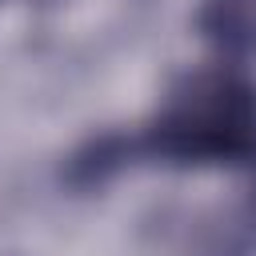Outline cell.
I'll return each mask as SVG.
<instances>
[{
    "label": "cell",
    "instance_id": "1",
    "mask_svg": "<svg viewBox=\"0 0 256 256\" xmlns=\"http://www.w3.org/2000/svg\"><path fill=\"white\" fill-rule=\"evenodd\" d=\"M132 148L164 164H252L256 88L236 72H196L172 88L168 104Z\"/></svg>",
    "mask_w": 256,
    "mask_h": 256
},
{
    "label": "cell",
    "instance_id": "2",
    "mask_svg": "<svg viewBox=\"0 0 256 256\" xmlns=\"http://www.w3.org/2000/svg\"><path fill=\"white\" fill-rule=\"evenodd\" d=\"M200 28L228 52L256 48V0H208L200 12Z\"/></svg>",
    "mask_w": 256,
    "mask_h": 256
},
{
    "label": "cell",
    "instance_id": "3",
    "mask_svg": "<svg viewBox=\"0 0 256 256\" xmlns=\"http://www.w3.org/2000/svg\"><path fill=\"white\" fill-rule=\"evenodd\" d=\"M252 172H256V156H252ZM252 200H256V188H252Z\"/></svg>",
    "mask_w": 256,
    "mask_h": 256
}]
</instances>
